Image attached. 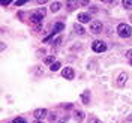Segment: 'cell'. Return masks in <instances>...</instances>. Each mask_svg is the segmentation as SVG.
<instances>
[{
	"instance_id": "obj_8",
	"label": "cell",
	"mask_w": 132,
	"mask_h": 123,
	"mask_svg": "<svg viewBox=\"0 0 132 123\" xmlns=\"http://www.w3.org/2000/svg\"><path fill=\"white\" fill-rule=\"evenodd\" d=\"M81 99H82V104H89V102H90V92L84 90L82 95H81Z\"/></svg>"
},
{
	"instance_id": "obj_13",
	"label": "cell",
	"mask_w": 132,
	"mask_h": 123,
	"mask_svg": "<svg viewBox=\"0 0 132 123\" xmlns=\"http://www.w3.org/2000/svg\"><path fill=\"white\" fill-rule=\"evenodd\" d=\"M82 119H84V113L82 111H77L75 113V120L77 122H82Z\"/></svg>"
},
{
	"instance_id": "obj_16",
	"label": "cell",
	"mask_w": 132,
	"mask_h": 123,
	"mask_svg": "<svg viewBox=\"0 0 132 123\" xmlns=\"http://www.w3.org/2000/svg\"><path fill=\"white\" fill-rule=\"evenodd\" d=\"M53 62H54V57H53V56H50V57L45 59V63H47V65H50V63L53 65Z\"/></svg>"
},
{
	"instance_id": "obj_1",
	"label": "cell",
	"mask_w": 132,
	"mask_h": 123,
	"mask_svg": "<svg viewBox=\"0 0 132 123\" xmlns=\"http://www.w3.org/2000/svg\"><path fill=\"white\" fill-rule=\"evenodd\" d=\"M117 33L120 38H129L132 35V27L129 24H119L117 26Z\"/></svg>"
},
{
	"instance_id": "obj_23",
	"label": "cell",
	"mask_w": 132,
	"mask_h": 123,
	"mask_svg": "<svg viewBox=\"0 0 132 123\" xmlns=\"http://www.w3.org/2000/svg\"><path fill=\"white\" fill-rule=\"evenodd\" d=\"M3 50H6V44H3V42H0V51H3Z\"/></svg>"
},
{
	"instance_id": "obj_29",
	"label": "cell",
	"mask_w": 132,
	"mask_h": 123,
	"mask_svg": "<svg viewBox=\"0 0 132 123\" xmlns=\"http://www.w3.org/2000/svg\"><path fill=\"white\" fill-rule=\"evenodd\" d=\"M131 65H132V60H131Z\"/></svg>"
},
{
	"instance_id": "obj_15",
	"label": "cell",
	"mask_w": 132,
	"mask_h": 123,
	"mask_svg": "<svg viewBox=\"0 0 132 123\" xmlns=\"http://www.w3.org/2000/svg\"><path fill=\"white\" fill-rule=\"evenodd\" d=\"M123 6L126 9H132V0H125V2H123Z\"/></svg>"
},
{
	"instance_id": "obj_2",
	"label": "cell",
	"mask_w": 132,
	"mask_h": 123,
	"mask_svg": "<svg viewBox=\"0 0 132 123\" xmlns=\"http://www.w3.org/2000/svg\"><path fill=\"white\" fill-rule=\"evenodd\" d=\"M92 48H93L95 53H104L107 50V45H105V42H102V41H95L92 44Z\"/></svg>"
},
{
	"instance_id": "obj_12",
	"label": "cell",
	"mask_w": 132,
	"mask_h": 123,
	"mask_svg": "<svg viewBox=\"0 0 132 123\" xmlns=\"http://www.w3.org/2000/svg\"><path fill=\"white\" fill-rule=\"evenodd\" d=\"M63 29H65V26L62 24V23H57V24L54 26V35H56V33H59V32H62V30H63Z\"/></svg>"
},
{
	"instance_id": "obj_5",
	"label": "cell",
	"mask_w": 132,
	"mask_h": 123,
	"mask_svg": "<svg viewBox=\"0 0 132 123\" xmlns=\"http://www.w3.org/2000/svg\"><path fill=\"white\" fill-rule=\"evenodd\" d=\"M62 75L65 77L66 80H74L75 72H74V69H72V68H65V69L62 71Z\"/></svg>"
},
{
	"instance_id": "obj_24",
	"label": "cell",
	"mask_w": 132,
	"mask_h": 123,
	"mask_svg": "<svg viewBox=\"0 0 132 123\" xmlns=\"http://www.w3.org/2000/svg\"><path fill=\"white\" fill-rule=\"evenodd\" d=\"M26 2H23V0H21V2H15V5L16 6H21V5H24Z\"/></svg>"
},
{
	"instance_id": "obj_4",
	"label": "cell",
	"mask_w": 132,
	"mask_h": 123,
	"mask_svg": "<svg viewBox=\"0 0 132 123\" xmlns=\"http://www.w3.org/2000/svg\"><path fill=\"white\" fill-rule=\"evenodd\" d=\"M33 116H35V119H36V120L42 122V119H45V117H47V110H45V108H38V110H35Z\"/></svg>"
},
{
	"instance_id": "obj_25",
	"label": "cell",
	"mask_w": 132,
	"mask_h": 123,
	"mask_svg": "<svg viewBox=\"0 0 132 123\" xmlns=\"http://www.w3.org/2000/svg\"><path fill=\"white\" fill-rule=\"evenodd\" d=\"M0 5H9V2L6 0V2H3V0H0Z\"/></svg>"
},
{
	"instance_id": "obj_9",
	"label": "cell",
	"mask_w": 132,
	"mask_h": 123,
	"mask_svg": "<svg viewBox=\"0 0 132 123\" xmlns=\"http://www.w3.org/2000/svg\"><path fill=\"white\" fill-rule=\"evenodd\" d=\"M126 80H128V74L122 72V74L119 75V78H117V84H119V86H123L125 83H126Z\"/></svg>"
},
{
	"instance_id": "obj_26",
	"label": "cell",
	"mask_w": 132,
	"mask_h": 123,
	"mask_svg": "<svg viewBox=\"0 0 132 123\" xmlns=\"http://www.w3.org/2000/svg\"><path fill=\"white\" fill-rule=\"evenodd\" d=\"M57 123H66V120H60V122H57Z\"/></svg>"
},
{
	"instance_id": "obj_11",
	"label": "cell",
	"mask_w": 132,
	"mask_h": 123,
	"mask_svg": "<svg viewBox=\"0 0 132 123\" xmlns=\"http://www.w3.org/2000/svg\"><path fill=\"white\" fill-rule=\"evenodd\" d=\"M74 30L77 33H80V35H82V33L86 32V30H84V27H82L81 24H78V23H77V24H74Z\"/></svg>"
},
{
	"instance_id": "obj_17",
	"label": "cell",
	"mask_w": 132,
	"mask_h": 123,
	"mask_svg": "<svg viewBox=\"0 0 132 123\" xmlns=\"http://www.w3.org/2000/svg\"><path fill=\"white\" fill-rule=\"evenodd\" d=\"M89 123H102L99 119H96V117H90V120H89Z\"/></svg>"
},
{
	"instance_id": "obj_28",
	"label": "cell",
	"mask_w": 132,
	"mask_h": 123,
	"mask_svg": "<svg viewBox=\"0 0 132 123\" xmlns=\"http://www.w3.org/2000/svg\"><path fill=\"white\" fill-rule=\"evenodd\" d=\"M129 120H132V116H131V117H129Z\"/></svg>"
},
{
	"instance_id": "obj_27",
	"label": "cell",
	"mask_w": 132,
	"mask_h": 123,
	"mask_svg": "<svg viewBox=\"0 0 132 123\" xmlns=\"http://www.w3.org/2000/svg\"><path fill=\"white\" fill-rule=\"evenodd\" d=\"M33 123H44V122H39V120H36V122H33Z\"/></svg>"
},
{
	"instance_id": "obj_18",
	"label": "cell",
	"mask_w": 132,
	"mask_h": 123,
	"mask_svg": "<svg viewBox=\"0 0 132 123\" xmlns=\"http://www.w3.org/2000/svg\"><path fill=\"white\" fill-rule=\"evenodd\" d=\"M14 123H27V122H26L24 119H21V117H16L15 120H14Z\"/></svg>"
},
{
	"instance_id": "obj_3",
	"label": "cell",
	"mask_w": 132,
	"mask_h": 123,
	"mask_svg": "<svg viewBox=\"0 0 132 123\" xmlns=\"http://www.w3.org/2000/svg\"><path fill=\"white\" fill-rule=\"evenodd\" d=\"M90 32L92 33H101L102 32V23L99 20H93L90 23Z\"/></svg>"
},
{
	"instance_id": "obj_19",
	"label": "cell",
	"mask_w": 132,
	"mask_h": 123,
	"mask_svg": "<svg viewBox=\"0 0 132 123\" xmlns=\"http://www.w3.org/2000/svg\"><path fill=\"white\" fill-rule=\"evenodd\" d=\"M36 12H38L39 15H42V17H44V15H45V8H39L38 11H36Z\"/></svg>"
},
{
	"instance_id": "obj_14",
	"label": "cell",
	"mask_w": 132,
	"mask_h": 123,
	"mask_svg": "<svg viewBox=\"0 0 132 123\" xmlns=\"http://www.w3.org/2000/svg\"><path fill=\"white\" fill-rule=\"evenodd\" d=\"M60 63H59V62H54V63H53V65L50 66V69H51V71H53V72H56V71H59V69H60Z\"/></svg>"
},
{
	"instance_id": "obj_10",
	"label": "cell",
	"mask_w": 132,
	"mask_h": 123,
	"mask_svg": "<svg viewBox=\"0 0 132 123\" xmlns=\"http://www.w3.org/2000/svg\"><path fill=\"white\" fill-rule=\"evenodd\" d=\"M50 9H51L53 12H57L59 9H60V2H53L51 6H50Z\"/></svg>"
},
{
	"instance_id": "obj_21",
	"label": "cell",
	"mask_w": 132,
	"mask_h": 123,
	"mask_svg": "<svg viewBox=\"0 0 132 123\" xmlns=\"http://www.w3.org/2000/svg\"><path fill=\"white\" fill-rule=\"evenodd\" d=\"M60 42H62V38H57L56 41L53 42V45H54V47H57V45H59V44H60Z\"/></svg>"
},
{
	"instance_id": "obj_20",
	"label": "cell",
	"mask_w": 132,
	"mask_h": 123,
	"mask_svg": "<svg viewBox=\"0 0 132 123\" xmlns=\"http://www.w3.org/2000/svg\"><path fill=\"white\" fill-rule=\"evenodd\" d=\"M74 6H75L74 2H68V9H69V11H72V9H74Z\"/></svg>"
},
{
	"instance_id": "obj_7",
	"label": "cell",
	"mask_w": 132,
	"mask_h": 123,
	"mask_svg": "<svg viewBox=\"0 0 132 123\" xmlns=\"http://www.w3.org/2000/svg\"><path fill=\"white\" fill-rule=\"evenodd\" d=\"M78 21L80 23H89L90 21V15L86 14V12H81V14H78Z\"/></svg>"
},
{
	"instance_id": "obj_6",
	"label": "cell",
	"mask_w": 132,
	"mask_h": 123,
	"mask_svg": "<svg viewBox=\"0 0 132 123\" xmlns=\"http://www.w3.org/2000/svg\"><path fill=\"white\" fill-rule=\"evenodd\" d=\"M42 18H44V17L39 15L38 12H33L32 17H30V20H32V23H33V24H41V23H42Z\"/></svg>"
},
{
	"instance_id": "obj_22",
	"label": "cell",
	"mask_w": 132,
	"mask_h": 123,
	"mask_svg": "<svg viewBox=\"0 0 132 123\" xmlns=\"http://www.w3.org/2000/svg\"><path fill=\"white\" fill-rule=\"evenodd\" d=\"M126 57H129L132 60V50H129V51H126Z\"/></svg>"
}]
</instances>
